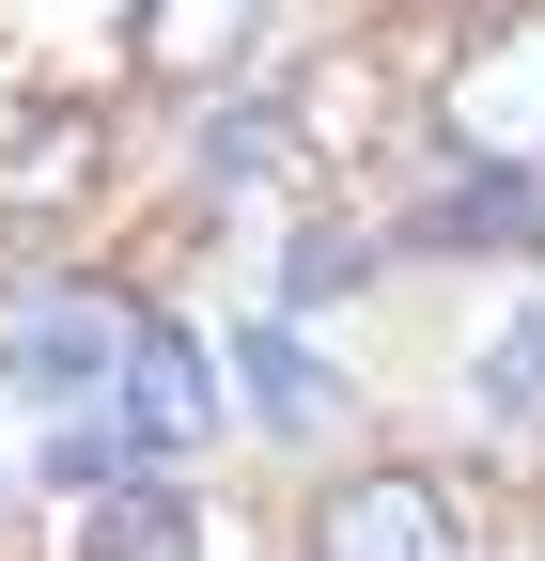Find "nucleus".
<instances>
[{
  "label": "nucleus",
  "instance_id": "1",
  "mask_svg": "<svg viewBox=\"0 0 545 561\" xmlns=\"http://www.w3.org/2000/svg\"><path fill=\"white\" fill-rule=\"evenodd\" d=\"M437 125H452V157H484V172H545V0L467 16V47L437 62Z\"/></svg>",
  "mask_w": 545,
  "mask_h": 561
},
{
  "label": "nucleus",
  "instance_id": "2",
  "mask_svg": "<svg viewBox=\"0 0 545 561\" xmlns=\"http://www.w3.org/2000/svg\"><path fill=\"white\" fill-rule=\"evenodd\" d=\"M109 187V110L94 94H0V234H62Z\"/></svg>",
  "mask_w": 545,
  "mask_h": 561
},
{
  "label": "nucleus",
  "instance_id": "3",
  "mask_svg": "<svg viewBox=\"0 0 545 561\" xmlns=\"http://www.w3.org/2000/svg\"><path fill=\"white\" fill-rule=\"evenodd\" d=\"M312 561H467V515L437 468H344L312 500Z\"/></svg>",
  "mask_w": 545,
  "mask_h": 561
},
{
  "label": "nucleus",
  "instance_id": "4",
  "mask_svg": "<svg viewBox=\"0 0 545 561\" xmlns=\"http://www.w3.org/2000/svg\"><path fill=\"white\" fill-rule=\"evenodd\" d=\"M125 375V297H32L0 328V390L16 405H94Z\"/></svg>",
  "mask_w": 545,
  "mask_h": 561
},
{
  "label": "nucleus",
  "instance_id": "5",
  "mask_svg": "<svg viewBox=\"0 0 545 561\" xmlns=\"http://www.w3.org/2000/svg\"><path fill=\"white\" fill-rule=\"evenodd\" d=\"M281 16V0H141L125 16V47H141V79H172V94H219L234 62H250V32Z\"/></svg>",
  "mask_w": 545,
  "mask_h": 561
},
{
  "label": "nucleus",
  "instance_id": "6",
  "mask_svg": "<svg viewBox=\"0 0 545 561\" xmlns=\"http://www.w3.org/2000/svg\"><path fill=\"white\" fill-rule=\"evenodd\" d=\"M62 561H202V500H187L172 468L94 483V500H79V530H62Z\"/></svg>",
  "mask_w": 545,
  "mask_h": 561
},
{
  "label": "nucleus",
  "instance_id": "7",
  "mask_svg": "<svg viewBox=\"0 0 545 561\" xmlns=\"http://www.w3.org/2000/svg\"><path fill=\"white\" fill-rule=\"evenodd\" d=\"M530 234H545V172H484V157H452V187H437L390 250H530Z\"/></svg>",
  "mask_w": 545,
  "mask_h": 561
},
{
  "label": "nucleus",
  "instance_id": "8",
  "mask_svg": "<svg viewBox=\"0 0 545 561\" xmlns=\"http://www.w3.org/2000/svg\"><path fill=\"white\" fill-rule=\"evenodd\" d=\"M109 390L141 405L156 437H172V453L202 437V421H219V359H202V343H187L172 312H125V375H109Z\"/></svg>",
  "mask_w": 545,
  "mask_h": 561
},
{
  "label": "nucleus",
  "instance_id": "9",
  "mask_svg": "<svg viewBox=\"0 0 545 561\" xmlns=\"http://www.w3.org/2000/svg\"><path fill=\"white\" fill-rule=\"evenodd\" d=\"M202 187H312V125L281 94H219L202 110Z\"/></svg>",
  "mask_w": 545,
  "mask_h": 561
},
{
  "label": "nucleus",
  "instance_id": "10",
  "mask_svg": "<svg viewBox=\"0 0 545 561\" xmlns=\"http://www.w3.org/2000/svg\"><path fill=\"white\" fill-rule=\"evenodd\" d=\"M234 390H250L265 437H327V421H344V375H327L297 328H250V343H234Z\"/></svg>",
  "mask_w": 545,
  "mask_h": 561
},
{
  "label": "nucleus",
  "instance_id": "11",
  "mask_svg": "<svg viewBox=\"0 0 545 561\" xmlns=\"http://www.w3.org/2000/svg\"><path fill=\"white\" fill-rule=\"evenodd\" d=\"M390 265V219H359V203H312L297 250H281V312H327V297H374Z\"/></svg>",
  "mask_w": 545,
  "mask_h": 561
},
{
  "label": "nucleus",
  "instance_id": "12",
  "mask_svg": "<svg viewBox=\"0 0 545 561\" xmlns=\"http://www.w3.org/2000/svg\"><path fill=\"white\" fill-rule=\"evenodd\" d=\"M484 405L514 421V405H545V312H514L499 343H484Z\"/></svg>",
  "mask_w": 545,
  "mask_h": 561
},
{
  "label": "nucleus",
  "instance_id": "13",
  "mask_svg": "<svg viewBox=\"0 0 545 561\" xmlns=\"http://www.w3.org/2000/svg\"><path fill=\"white\" fill-rule=\"evenodd\" d=\"M390 16H405V0H390Z\"/></svg>",
  "mask_w": 545,
  "mask_h": 561
}]
</instances>
